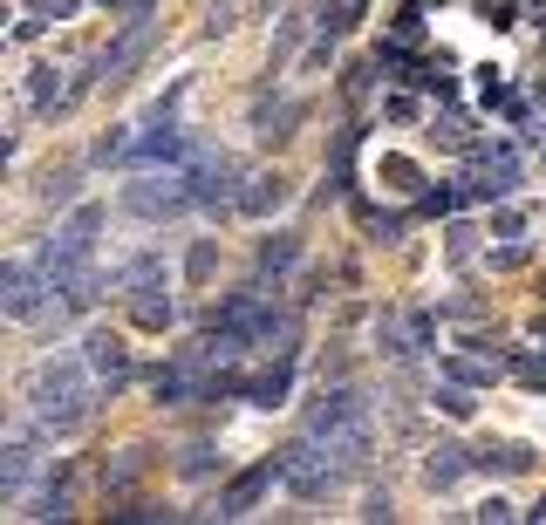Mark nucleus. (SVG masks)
<instances>
[{
	"label": "nucleus",
	"mask_w": 546,
	"mask_h": 525,
	"mask_svg": "<svg viewBox=\"0 0 546 525\" xmlns=\"http://www.w3.org/2000/svg\"><path fill=\"white\" fill-rule=\"evenodd\" d=\"M41 294H48V273H35V266H7V280H0V307H7V321H35Z\"/></svg>",
	"instance_id": "obj_8"
},
{
	"label": "nucleus",
	"mask_w": 546,
	"mask_h": 525,
	"mask_svg": "<svg viewBox=\"0 0 546 525\" xmlns=\"http://www.w3.org/2000/svg\"><path fill=\"white\" fill-rule=\"evenodd\" d=\"M458 471H465V450H451V444H444V450H430L424 478H430L437 491H444V485H458Z\"/></svg>",
	"instance_id": "obj_17"
},
{
	"label": "nucleus",
	"mask_w": 546,
	"mask_h": 525,
	"mask_svg": "<svg viewBox=\"0 0 546 525\" xmlns=\"http://www.w3.org/2000/svg\"><path fill=\"white\" fill-rule=\"evenodd\" d=\"M185 178H192L198 205H226V198H233V164H226L219 150H205V144L185 157Z\"/></svg>",
	"instance_id": "obj_7"
},
{
	"label": "nucleus",
	"mask_w": 546,
	"mask_h": 525,
	"mask_svg": "<svg viewBox=\"0 0 546 525\" xmlns=\"http://www.w3.org/2000/svg\"><path fill=\"white\" fill-rule=\"evenodd\" d=\"M96 232H103V205H82L76 219H69L62 232H55V239H48V253H41V273H48V280H62V273L89 266V246H96Z\"/></svg>",
	"instance_id": "obj_5"
},
{
	"label": "nucleus",
	"mask_w": 546,
	"mask_h": 525,
	"mask_svg": "<svg viewBox=\"0 0 546 525\" xmlns=\"http://www.w3.org/2000/svg\"><path fill=\"white\" fill-rule=\"evenodd\" d=\"M342 478H349V471L335 464V450L314 444L308 430H301V437L287 444V457H280V485L294 491V498H328V491L342 485Z\"/></svg>",
	"instance_id": "obj_3"
},
{
	"label": "nucleus",
	"mask_w": 546,
	"mask_h": 525,
	"mask_svg": "<svg viewBox=\"0 0 546 525\" xmlns=\"http://www.w3.org/2000/svg\"><path fill=\"white\" fill-rule=\"evenodd\" d=\"M246 396H253L260 410H273V403L287 396V362H280V369H267V375H246Z\"/></svg>",
	"instance_id": "obj_16"
},
{
	"label": "nucleus",
	"mask_w": 546,
	"mask_h": 525,
	"mask_svg": "<svg viewBox=\"0 0 546 525\" xmlns=\"http://www.w3.org/2000/svg\"><path fill=\"white\" fill-rule=\"evenodd\" d=\"M137 328H171V300H164V287H137Z\"/></svg>",
	"instance_id": "obj_15"
},
{
	"label": "nucleus",
	"mask_w": 546,
	"mask_h": 525,
	"mask_svg": "<svg viewBox=\"0 0 546 525\" xmlns=\"http://www.w3.org/2000/svg\"><path fill=\"white\" fill-rule=\"evenodd\" d=\"M280 478V457H267V464H253V471H239L233 485L219 491V519H239V512H253L260 505V491Z\"/></svg>",
	"instance_id": "obj_9"
},
{
	"label": "nucleus",
	"mask_w": 546,
	"mask_h": 525,
	"mask_svg": "<svg viewBox=\"0 0 546 525\" xmlns=\"http://www.w3.org/2000/svg\"><path fill=\"white\" fill-rule=\"evenodd\" d=\"M82 362L96 369V382H110V389H123V382H130V348H123L117 335H103V328L82 341Z\"/></svg>",
	"instance_id": "obj_10"
},
{
	"label": "nucleus",
	"mask_w": 546,
	"mask_h": 525,
	"mask_svg": "<svg viewBox=\"0 0 546 525\" xmlns=\"http://www.w3.org/2000/svg\"><path fill=\"white\" fill-rule=\"evenodd\" d=\"M185 273H192V280H205V273H212V239H198V246H192V260H185Z\"/></svg>",
	"instance_id": "obj_22"
},
{
	"label": "nucleus",
	"mask_w": 546,
	"mask_h": 525,
	"mask_svg": "<svg viewBox=\"0 0 546 525\" xmlns=\"http://www.w3.org/2000/svg\"><path fill=\"white\" fill-rule=\"evenodd\" d=\"M35 471H41V457H35V444H28V430H14L7 450H0V498H21Z\"/></svg>",
	"instance_id": "obj_11"
},
{
	"label": "nucleus",
	"mask_w": 546,
	"mask_h": 525,
	"mask_svg": "<svg viewBox=\"0 0 546 525\" xmlns=\"http://www.w3.org/2000/svg\"><path fill=\"white\" fill-rule=\"evenodd\" d=\"M308 430L314 444L335 450V464L342 471H362L369 464V403H362V389H321L308 403Z\"/></svg>",
	"instance_id": "obj_2"
},
{
	"label": "nucleus",
	"mask_w": 546,
	"mask_h": 525,
	"mask_svg": "<svg viewBox=\"0 0 546 525\" xmlns=\"http://www.w3.org/2000/svg\"><path fill=\"white\" fill-rule=\"evenodd\" d=\"M151 35H157V21H151V0H144V7L130 14V28H123L117 48H103V55H96V75H89V82H123V69L151 48Z\"/></svg>",
	"instance_id": "obj_6"
},
{
	"label": "nucleus",
	"mask_w": 546,
	"mask_h": 525,
	"mask_svg": "<svg viewBox=\"0 0 546 525\" xmlns=\"http://www.w3.org/2000/svg\"><path fill=\"white\" fill-rule=\"evenodd\" d=\"M437 410L444 416H471V396L465 389H437Z\"/></svg>",
	"instance_id": "obj_21"
},
{
	"label": "nucleus",
	"mask_w": 546,
	"mask_h": 525,
	"mask_svg": "<svg viewBox=\"0 0 546 525\" xmlns=\"http://www.w3.org/2000/svg\"><path fill=\"white\" fill-rule=\"evenodd\" d=\"M280 198H287V178L273 171V178H246V191H239L233 205H239V212H246V219H260V212H273Z\"/></svg>",
	"instance_id": "obj_14"
},
{
	"label": "nucleus",
	"mask_w": 546,
	"mask_h": 525,
	"mask_svg": "<svg viewBox=\"0 0 546 525\" xmlns=\"http://www.w3.org/2000/svg\"><path fill=\"white\" fill-rule=\"evenodd\" d=\"M519 185V164H512V150H485L478 157V171H471V185H465V198H506V191Z\"/></svg>",
	"instance_id": "obj_12"
},
{
	"label": "nucleus",
	"mask_w": 546,
	"mask_h": 525,
	"mask_svg": "<svg viewBox=\"0 0 546 525\" xmlns=\"http://www.w3.org/2000/svg\"><path fill=\"white\" fill-rule=\"evenodd\" d=\"M294 253H301V246H294L287 232H280V239H267V246H260V273H287V266H294Z\"/></svg>",
	"instance_id": "obj_19"
},
{
	"label": "nucleus",
	"mask_w": 546,
	"mask_h": 525,
	"mask_svg": "<svg viewBox=\"0 0 546 525\" xmlns=\"http://www.w3.org/2000/svg\"><path fill=\"white\" fill-rule=\"evenodd\" d=\"M103 7H110V0H103Z\"/></svg>",
	"instance_id": "obj_23"
},
{
	"label": "nucleus",
	"mask_w": 546,
	"mask_h": 525,
	"mask_svg": "<svg viewBox=\"0 0 546 525\" xmlns=\"http://www.w3.org/2000/svg\"><path fill=\"white\" fill-rule=\"evenodd\" d=\"M89 403H96V369L62 355V362H41L35 382H28V410H35L41 430H82L89 423Z\"/></svg>",
	"instance_id": "obj_1"
},
{
	"label": "nucleus",
	"mask_w": 546,
	"mask_h": 525,
	"mask_svg": "<svg viewBox=\"0 0 546 525\" xmlns=\"http://www.w3.org/2000/svg\"><path fill=\"white\" fill-rule=\"evenodd\" d=\"M444 375H451V382H492V375H499V362H465V355H451V362H444Z\"/></svg>",
	"instance_id": "obj_20"
},
{
	"label": "nucleus",
	"mask_w": 546,
	"mask_h": 525,
	"mask_svg": "<svg viewBox=\"0 0 546 525\" xmlns=\"http://www.w3.org/2000/svg\"><path fill=\"white\" fill-rule=\"evenodd\" d=\"M185 205H198L185 171H164V178H157V171H144L137 185H123V212H137V219H151V225L157 219H178Z\"/></svg>",
	"instance_id": "obj_4"
},
{
	"label": "nucleus",
	"mask_w": 546,
	"mask_h": 525,
	"mask_svg": "<svg viewBox=\"0 0 546 525\" xmlns=\"http://www.w3.org/2000/svg\"><path fill=\"white\" fill-rule=\"evenodd\" d=\"M185 157V137L164 123V130H151V137H137L130 144V171H151V164H178Z\"/></svg>",
	"instance_id": "obj_13"
},
{
	"label": "nucleus",
	"mask_w": 546,
	"mask_h": 525,
	"mask_svg": "<svg viewBox=\"0 0 546 525\" xmlns=\"http://www.w3.org/2000/svg\"><path fill=\"white\" fill-rule=\"evenodd\" d=\"M76 14V0H35L28 14H21V28L14 35H35V28H48V21H69Z\"/></svg>",
	"instance_id": "obj_18"
}]
</instances>
